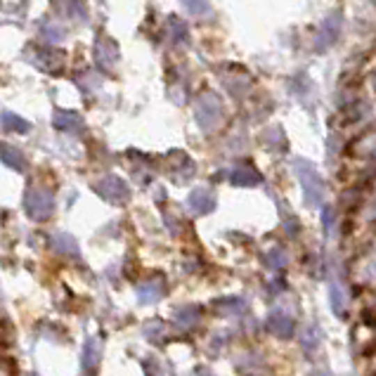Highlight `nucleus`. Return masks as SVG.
Here are the masks:
<instances>
[{
	"mask_svg": "<svg viewBox=\"0 0 376 376\" xmlns=\"http://www.w3.org/2000/svg\"><path fill=\"white\" fill-rule=\"evenodd\" d=\"M294 171L301 180L303 194H306V204L310 208H318L324 201V182H322L320 173L315 171V166L306 159H296L294 161Z\"/></svg>",
	"mask_w": 376,
	"mask_h": 376,
	"instance_id": "obj_1",
	"label": "nucleus"
},
{
	"mask_svg": "<svg viewBox=\"0 0 376 376\" xmlns=\"http://www.w3.org/2000/svg\"><path fill=\"white\" fill-rule=\"evenodd\" d=\"M24 211L36 223H43L55 211V196L43 187H29L24 194Z\"/></svg>",
	"mask_w": 376,
	"mask_h": 376,
	"instance_id": "obj_2",
	"label": "nucleus"
},
{
	"mask_svg": "<svg viewBox=\"0 0 376 376\" xmlns=\"http://www.w3.org/2000/svg\"><path fill=\"white\" fill-rule=\"evenodd\" d=\"M194 116H196V123H199V128L204 130V133L216 130L220 125V121H223V107H220V100L213 93H204L199 100H196Z\"/></svg>",
	"mask_w": 376,
	"mask_h": 376,
	"instance_id": "obj_3",
	"label": "nucleus"
},
{
	"mask_svg": "<svg viewBox=\"0 0 376 376\" xmlns=\"http://www.w3.org/2000/svg\"><path fill=\"white\" fill-rule=\"evenodd\" d=\"M118 59H121V55H118L116 40L100 33L97 40H95V62H97V67L107 71V74H111L118 67Z\"/></svg>",
	"mask_w": 376,
	"mask_h": 376,
	"instance_id": "obj_4",
	"label": "nucleus"
},
{
	"mask_svg": "<svg viewBox=\"0 0 376 376\" xmlns=\"http://www.w3.org/2000/svg\"><path fill=\"white\" fill-rule=\"evenodd\" d=\"M95 192L102 196L104 201H109V204H125V201L130 199L128 185H125V180H121L118 175L102 178V180L95 185Z\"/></svg>",
	"mask_w": 376,
	"mask_h": 376,
	"instance_id": "obj_5",
	"label": "nucleus"
},
{
	"mask_svg": "<svg viewBox=\"0 0 376 376\" xmlns=\"http://www.w3.org/2000/svg\"><path fill=\"white\" fill-rule=\"evenodd\" d=\"M341 29H343L341 12H331V15L320 24L318 38H315V50L318 52L329 50V47L338 40V36H341Z\"/></svg>",
	"mask_w": 376,
	"mask_h": 376,
	"instance_id": "obj_6",
	"label": "nucleus"
},
{
	"mask_svg": "<svg viewBox=\"0 0 376 376\" xmlns=\"http://www.w3.org/2000/svg\"><path fill=\"white\" fill-rule=\"evenodd\" d=\"M33 64L45 74H59L64 69V55L55 47H38L33 52Z\"/></svg>",
	"mask_w": 376,
	"mask_h": 376,
	"instance_id": "obj_7",
	"label": "nucleus"
},
{
	"mask_svg": "<svg viewBox=\"0 0 376 376\" xmlns=\"http://www.w3.org/2000/svg\"><path fill=\"white\" fill-rule=\"evenodd\" d=\"M100 360H102V343L97 338H88L86 345H83V353H81V367L88 376H93L97 372Z\"/></svg>",
	"mask_w": 376,
	"mask_h": 376,
	"instance_id": "obj_8",
	"label": "nucleus"
},
{
	"mask_svg": "<svg viewBox=\"0 0 376 376\" xmlns=\"http://www.w3.org/2000/svg\"><path fill=\"white\" fill-rule=\"evenodd\" d=\"M187 206L196 216H206V213H211L213 208H216V196H213L211 189L199 187L187 196Z\"/></svg>",
	"mask_w": 376,
	"mask_h": 376,
	"instance_id": "obj_9",
	"label": "nucleus"
},
{
	"mask_svg": "<svg viewBox=\"0 0 376 376\" xmlns=\"http://www.w3.org/2000/svg\"><path fill=\"white\" fill-rule=\"evenodd\" d=\"M52 123H55V128L62 130V133H79L83 128V118L76 114V111H67V109H57Z\"/></svg>",
	"mask_w": 376,
	"mask_h": 376,
	"instance_id": "obj_10",
	"label": "nucleus"
},
{
	"mask_svg": "<svg viewBox=\"0 0 376 376\" xmlns=\"http://www.w3.org/2000/svg\"><path fill=\"white\" fill-rule=\"evenodd\" d=\"M0 161H3L8 169L17 171V173H22L24 169H26V159H24V154L17 147L5 145V142H0Z\"/></svg>",
	"mask_w": 376,
	"mask_h": 376,
	"instance_id": "obj_11",
	"label": "nucleus"
},
{
	"mask_svg": "<svg viewBox=\"0 0 376 376\" xmlns=\"http://www.w3.org/2000/svg\"><path fill=\"white\" fill-rule=\"evenodd\" d=\"M230 182L237 185V187H253V185L260 182V173L251 169V166H237V169L230 173Z\"/></svg>",
	"mask_w": 376,
	"mask_h": 376,
	"instance_id": "obj_12",
	"label": "nucleus"
},
{
	"mask_svg": "<svg viewBox=\"0 0 376 376\" xmlns=\"http://www.w3.org/2000/svg\"><path fill=\"white\" fill-rule=\"evenodd\" d=\"M267 327L274 336H282V338H289L294 334V320L284 313H272L270 320H267Z\"/></svg>",
	"mask_w": 376,
	"mask_h": 376,
	"instance_id": "obj_13",
	"label": "nucleus"
},
{
	"mask_svg": "<svg viewBox=\"0 0 376 376\" xmlns=\"http://www.w3.org/2000/svg\"><path fill=\"white\" fill-rule=\"evenodd\" d=\"M57 10L74 22H88V10L83 5V0H59Z\"/></svg>",
	"mask_w": 376,
	"mask_h": 376,
	"instance_id": "obj_14",
	"label": "nucleus"
},
{
	"mask_svg": "<svg viewBox=\"0 0 376 376\" xmlns=\"http://www.w3.org/2000/svg\"><path fill=\"white\" fill-rule=\"evenodd\" d=\"M161 296H164V284L161 282H147L137 286V301H140L142 306H152Z\"/></svg>",
	"mask_w": 376,
	"mask_h": 376,
	"instance_id": "obj_15",
	"label": "nucleus"
},
{
	"mask_svg": "<svg viewBox=\"0 0 376 376\" xmlns=\"http://www.w3.org/2000/svg\"><path fill=\"white\" fill-rule=\"evenodd\" d=\"M329 306L334 310V315L343 318V310H345V296H343V289L338 284V279H331L329 284Z\"/></svg>",
	"mask_w": 376,
	"mask_h": 376,
	"instance_id": "obj_16",
	"label": "nucleus"
},
{
	"mask_svg": "<svg viewBox=\"0 0 376 376\" xmlns=\"http://www.w3.org/2000/svg\"><path fill=\"white\" fill-rule=\"evenodd\" d=\"M52 246H55L59 253H69V256H79V244L71 235L67 232H57L55 237H52Z\"/></svg>",
	"mask_w": 376,
	"mask_h": 376,
	"instance_id": "obj_17",
	"label": "nucleus"
},
{
	"mask_svg": "<svg viewBox=\"0 0 376 376\" xmlns=\"http://www.w3.org/2000/svg\"><path fill=\"white\" fill-rule=\"evenodd\" d=\"M0 123H3L5 130H12V133H29V130H31V123L24 121L22 116L12 114V111H5V114L0 116Z\"/></svg>",
	"mask_w": 376,
	"mask_h": 376,
	"instance_id": "obj_18",
	"label": "nucleus"
},
{
	"mask_svg": "<svg viewBox=\"0 0 376 376\" xmlns=\"http://www.w3.org/2000/svg\"><path fill=\"white\" fill-rule=\"evenodd\" d=\"M40 33H43L45 43H62V38H64L62 24H55V22H43V24H40Z\"/></svg>",
	"mask_w": 376,
	"mask_h": 376,
	"instance_id": "obj_19",
	"label": "nucleus"
},
{
	"mask_svg": "<svg viewBox=\"0 0 376 376\" xmlns=\"http://www.w3.org/2000/svg\"><path fill=\"white\" fill-rule=\"evenodd\" d=\"M169 31H171V40L173 43H178V45H182V43H187L189 40V31H187V24L180 22V19H173L169 22Z\"/></svg>",
	"mask_w": 376,
	"mask_h": 376,
	"instance_id": "obj_20",
	"label": "nucleus"
},
{
	"mask_svg": "<svg viewBox=\"0 0 376 376\" xmlns=\"http://www.w3.org/2000/svg\"><path fill=\"white\" fill-rule=\"evenodd\" d=\"M180 3L185 5V10L194 17H206L208 12H211V3H208V0H180Z\"/></svg>",
	"mask_w": 376,
	"mask_h": 376,
	"instance_id": "obj_21",
	"label": "nucleus"
},
{
	"mask_svg": "<svg viewBox=\"0 0 376 376\" xmlns=\"http://www.w3.org/2000/svg\"><path fill=\"white\" fill-rule=\"evenodd\" d=\"M196 313H199L196 308H185V310H180V315H178V322H180L182 327L194 324V322H196Z\"/></svg>",
	"mask_w": 376,
	"mask_h": 376,
	"instance_id": "obj_22",
	"label": "nucleus"
},
{
	"mask_svg": "<svg viewBox=\"0 0 376 376\" xmlns=\"http://www.w3.org/2000/svg\"><path fill=\"white\" fill-rule=\"evenodd\" d=\"M33 376H38V374H33Z\"/></svg>",
	"mask_w": 376,
	"mask_h": 376,
	"instance_id": "obj_23",
	"label": "nucleus"
},
{
	"mask_svg": "<svg viewBox=\"0 0 376 376\" xmlns=\"http://www.w3.org/2000/svg\"><path fill=\"white\" fill-rule=\"evenodd\" d=\"M374 3H376V0H374Z\"/></svg>",
	"mask_w": 376,
	"mask_h": 376,
	"instance_id": "obj_24",
	"label": "nucleus"
}]
</instances>
